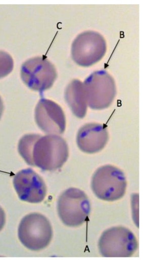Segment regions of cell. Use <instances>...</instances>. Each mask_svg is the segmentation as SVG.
Here are the masks:
<instances>
[{
	"instance_id": "obj_1",
	"label": "cell",
	"mask_w": 143,
	"mask_h": 260,
	"mask_svg": "<svg viewBox=\"0 0 143 260\" xmlns=\"http://www.w3.org/2000/svg\"><path fill=\"white\" fill-rule=\"evenodd\" d=\"M68 157L67 143L64 138L57 135L41 136L33 146V166L43 170L55 171L60 169Z\"/></svg>"
},
{
	"instance_id": "obj_2",
	"label": "cell",
	"mask_w": 143,
	"mask_h": 260,
	"mask_svg": "<svg viewBox=\"0 0 143 260\" xmlns=\"http://www.w3.org/2000/svg\"><path fill=\"white\" fill-rule=\"evenodd\" d=\"M127 186L123 172L112 165L99 168L94 173L91 182L95 195L99 199L108 202L121 199L126 193Z\"/></svg>"
},
{
	"instance_id": "obj_3",
	"label": "cell",
	"mask_w": 143,
	"mask_h": 260,
	"mask_svg": "<svg viewBox=\"0 0 143 260\" xmlns=\"http://www.w3.org/2000/svg\"><path fill=\"white\" fill-rule=\"evenodd\" d=\"M18 235L22 244L32 251H39L50 244L53 230L50 222L43 215L34 213L21 220Z\"/></svg>"
},
{
	"instance_id": "obj_4",
	"label": "cell",
	"mask_w": 143,
	"mask_h": 260,
	"mask_svg": "<svg viewBox=\"0 0 143 260\" xmlns=\"http://www.w3.org/2000/svg\"><path fill=\"white\" fill-rule=\"evenodd\" d=\"M88 107L93 110L110 107L117 93L113 77L105 71L94 72L83 82Z\"/></svg>"
},
{
	"instance_id": "obj_5",
	"label": "cell",
	"mask_w": 143,
	"mask_h": 260,
	"mask_svg": "<svg viewBox=\"0 0 143 260\" xmlns=\"http://www.w3.org/2000/svg\"><path fill=\"white\" fill-rule=\"evenodd\" d=\"M58 211L60 219L66 226L78 227L86 221L90 213V201L82 190L70 188L60 197Z\"/></svg>"
},
{
	"instance_id": "obj_6",
	"label": "cell",
	"mask_w": 143,
	"mask_h": 260,
	"mask_svg": "<svg viewBox=\"0 0 143 260\" xmlns=\"http://www.w3.org/2000/svg\"><path fill=\"white\" fill-rule=\"evenodd\" d=\"M107 51V43L101 34L86 31L79 35L71 46V56L79 66L88 67L101 60Z\"/></svg>"
},
{
	"instance_id": "obj_7",
	"label": "cell",
	"mask_w": 143,
	"mask_h": 260,
	"mask_svg": "<svg viewBox=\"0 0 143 260\" xmlns=\"http://www.w3.org/2000/svg\"><path fill=\"white\" fill-rule=\"evenodd\" d=\"M21 76L30 89L43 92L52 87L58 77V73L55 66L46 57H35L22 64Z\"/></svg>"
},
{
	"instance_id": "obj_8",
	"label": "cell",
	"mask_w": 143,
	"mask_h": 260,
	"mask_svg": "<svg viewBox=\"0 0 143 260\" xmlns=\"http://www.w3.org/2000/svg\"><path fill=\"white\" fill-rule=\"evenodd\" d=\"M99 248L100 253L105 257H130L137 250L138 242L129 230L115 227L102 234Z\"/></svg>"
},
{
	"instance_id": "obj_9",
	"label": "cell",
	"mask_w": 143,
	"mask_h": 260,
	"mask_svg": "<svg viewBox=\"0 0 143 260\" xmlns=\"http://www.w3.org/2000/svg\"><path fill=\"white\" fill-rule=\"evenodd\" d=\"M35 120L38 126L49 135H61L66 127V119L63 109L57 103L42 99L35 110Z\"/></svg>"
},
{
	"instance_id": "obj_10",
	"label": "cell",
	"mask_w": 143,
	"mask_h": 260,
	"mask_svg": "<svg viewBox=\"0 0 143 260\" xmlns=\"http://www.w3.org/2000/svg\"><path fill=\"white\" fill-rule=\"evenodd\" d=\"M13 184L18 196L23 201L39 203L46 196L47 189L44 180L30 168L18 172L14 177Z\"/></svg>"
},
{
	"instance_id": "obj_11",
	"label": "cell",
	"mask_w": 143,
	"mask_h": 260,
	"mask_svg": "<svg viewBox=\"0 0 143 260\" xmlns=\"http://www.w3.org/2000/svg\"><path fill=\"white\" fill-rule=\"evenodd\" d=\"M109 140V134L107 127L96 123L86 124L82 126L77 136L79 148L83 152L89 154L101 151Z\"/></svg>"
},
{
	"instance_id": "obj_12",
	"label": "cell",
	"mask_w": 143,
	"mask_h": 260,
	"mask_svg": "<svg viewBox=\"0 0 143 260\" xmlns=\"http://www.w3.org/2000/svg\"><path fill=\"white\" fill-rule=\"evenodd\" d=\"M65 100L73 113L79 118H83L88 107L83 83L74 79L67 85L65 92Z\"/></svg>"
},
{
	"instance_id": "obj_13",
	"label": "cell",
	"mask_w": 143,
	"mask_h": 260,
	"mask_svg": "<svg viewBox=\"0 0 143 260\" xmlns=\"http://www.w3.org/2000/svg\"><path fill=\"white\" fill-rule=\"evenodd\" d=\"M41 136L39 134H27L24 135L20 140L18 150L26 162L33 166L32 161V151L35 142Z\"/></svg>"
},
{
	"instance_id": "obj_14",
	"label": "cell",
	"mask_w": 143,
	"mask_h": 260,
	"mask_svg": "<svg viewBox=\"0 0 143 260\" xmlns=\"http://www.w3.org/2000/svg\"><path fill=\"white\" fill-rule=\"evenodd\" d=\"M14 61L7 52L0 50V79L9 75L13 71Z\"/></svg>"
},
{
	"instance_id": "obj_15",
	"label": "cell",
	"mask_w": 143,
	"mask_h": 260,
	"mask_svg": "<svg viewBox=\"0 0 143 260\" xmlns=\"http://www.w3.org/2000/svg\"><path fill=\"white\" fill-rule=\"evenodd\" d=\"M6 223V214L1 207H0V231H1L5 226Z\"/></svg>"
},
{
	"instance_id": "obj_16",
	"label": "cell",
	"mask_w": 143,
	"mask_h": 260,
	"mask_svg": "<svg viewBox=\"0 0 143 260\" xmlns=\"http://www.w3.org/2000/svg\"><path fill=\"white\" fill-rule=\"evenodd\" d=\"M4 110V103L3 101L0 96V119H1L2 116L3 115V112Z\"/></svg>"
}]
</instances>
